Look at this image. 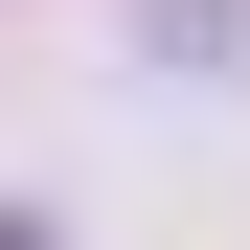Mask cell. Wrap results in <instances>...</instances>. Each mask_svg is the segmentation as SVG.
I'll use <instances>...</instances> for the list:
<instances>
[{"label":"cell","mask_w":250,"mask_h":250,"mask_svg":"<svg viewBox=\"0 0 250 250\" xmlns=\"http://www.w3.org/2000/svg\"><path fill=\"white\" fill-rule=\"evenodd\" d=\"M0 250H46V228H0Z\"/></svg>","instance_id":"1"}]
</instances>
